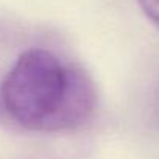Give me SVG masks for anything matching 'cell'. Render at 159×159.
<instances>
[{
	"label": "cell",
	"instance_id": "1",
	"mask_svg": "<svg viewBox=\"0 0 159 159\" xmlns=\"http://www.w3.org/2000/svg\"><path fill=\"white\" fill-rule=\"evenodd\" d=\"M0 108L27 131H70L94 116L97 89L81 67L47 48H28L0 84Z\"/></svg>",
	"mask_w": 159,
	"mask_h": 159
},
{
	"label": "cell",
	"instance_id": "2",
	"mask_svg": "<svg viewBox=\"0 0 159 159\" xmlns=\"http://www.w3.org/2000/svg\"><path fill=\"white\" fill-rule=\"evenodd\" d=\"M137 3L148 20L159 31V0H137Z\"/></svg>",
	"mask_w": 159,
	"mask_h": 159
}]
</instances>
